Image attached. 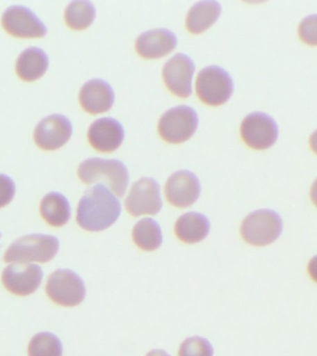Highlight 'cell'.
<instances>
[{
    "label": "cell",
    "instance_id": "7a4b0ae2",
    "mask_svg": "<svg viewBox=\"0 0 317 356\" xmlns=\"http://www.w3.org/2000/svg\"><path fill=\"white\" fill-rule=\"evenodd\" d=\"M77 175L81 182L86 185L97 182L106 184L118 197L124 196L129 182L127 166L115 159H88L78 166Z\"/></svg>",
    "mask_w": 317,
    "mask_h": 356
},
{
    "label": "cell",
    "instance_id": "8fae6325",
    "mask_svg": "<svg viewBox=\"0 0 317 356\" xmlns=\"http://www.w3.org/2000/svg\"><path fill=\"white\" fill-rule=\"evenodd\" d=\"M43 280L41 267L35 264H10L3 270V286L16 296H29L38 291Z\"/></svg>",
    "mask_w": 317,
    "mask_h": 356
},
{
    "label": "cell",
    "instance_id": "ac0fdd59",
    "mask_svg": "<svg viewBox=\"0 0 317 356\" xmlns=\"http://www.w3.org/2000/svg\"><path fill=\"white\" fill-rule=\"evenodd\" d=\"M49 68V58L43 49L29 47L17 58V76L24 82H35L40 79Z\"/></svg>",
    "mask_w": 317,
    "mask_h": 356
},
{
    "label": "cell",
    "instance_id": "cb8c5ba5",
    "mask_svg": "<svg viewBox=\"0 0 317 356\" xmlns=\"http://www.w3.org/2000/svg\"><path fill=\"white\" fill-rule=\"evenodd\" d=\"M28 356H63V344L54 334L38 333L28 345Z\"/></svg>",
    "mask_w": 317,
    "mask_h": 356
},
{
    "label": "cell",
    "instance_id": "484cf974",
    "mask_svg": "<svg viewBox=\"0 0 317 356\" xmlns=\"http://www.w3.org/2000/svg\"><path fill=\"white\" fill-rule=\"evenodd\" d=\"M300 41L311 47H317V14L305 17L298 27Z\"/></svg>",
    "mask_w": 317,
    "mask_h": 356
},
{
    "label": "cell",
    "instance_id": "2e32d148",
    "mask_svg": "<svg viewBox=\"0 0 317 356\" xmlns=\"http://www.w3.org/2000/svg\"><path fill=\"white\" fill-rule=\"evenodd\" d=\"M177 35L165 28H158L142 33L136 38V51L141 58H163L177 47Z\"/></svg>",
    "mask_w": 317,
    "mask_h": 356
},
{
    "label": "cell",
    "instance_id": "6da1fadb",
    "mask_svg": "<svg viewBox=\"0 0 317 356\" xmlns=\"http://www.w3.org/2000/svg\"><path fill=\"white\" fill-rule=\"evenodd\" d=\"M121 204L103 184L88 188L77 207L78 225L89 232H99L111 227L119 218Z\"/></svg>",
    "mask_w": 317,
    "mask_h": 356
},
{
    "label": "cell",
    "instance_id": "277c9868",
    "mask_svg": "<svg viewBox=\"0 0 317 356\" xmlns=\"http://www.w3.org/2000/svg\"><path fill=\"white\" fill-rule=\"evenodd\" d=\"M283 221L279 214L268 209L250 213L242 222L241 234L246 243L263 247L274 243L282 233Z\"/></svg>",
    "mask_w": 317,
    "mask_h": 356
},
{
    "label": "cell",
    "instance_id": "7c38bea8",
    "mask_svg": "<svg viewBox=\"0 0 317 356\" xmlns=\"http://www.w3.org/2000/svg\"><path fill=\"white\" fill-rule=\"evenodd\" d=\"M72 133V122L66 116L52 114L36 125L33 141L39 149L53 152L63 147L69 141Z\"/></svg>",
    "mask_w": 317,
    "mask_h": 356
},
{
    "label": "cell",
    "instance_id": "ba28073f",
    "mask_svg": "<svg viewBox=\"0 0 317 356\" xmlns=\"http://www.w3.org/2000/svg\"><path fill=\"white\" fill-rule=\"evenodd\" d=\"M239 130L244 143L256 150L269 149L278 138L277 122L268 114L261 111H255L245 117Z\"/></svg>",
    "mask_w": 317,
    "mask_h": 356
},
{
    "label": "cell",
    "instance_id": "d6986e66",
    "mask_svg": "<svg viewBox=\"0 0 317 356\" xmlns=\"http://www.w3.org/2000/svg\"><path fill=\"white\" fill-rule=\"evenodd\" d=\"M210 225L204 214L190 211L181 216L175 222V236L184 243H199L208 236Z\"/></svg>",
    "mask_w": 317,
    "mask_h": 356
},
{
    "label": "cell",
    "instance_id": "603a6c76",
    "mask_svg": "<svg viewBox=\"0 0 317 356\" xmlns=\"http://www.w3.org/2000/svg\"><path fill=\"white\" fill-rule=\"evenodd\" d=\"M96 17V8L88 0H75L64 11V21L70 29L85 30L90 26Z\"/></svg>",
    "mask_w": 317,
    "mask_h": 356
},
{
    "label": "cell",
    "instance_id": "5bb4252c",
    "mask_svg": "<svg viewBox=\"0 0 317 356\" xmlns=\"http://www.w3.org/2000/svg\"><path fill=\"white\" fill-rule=\"evenodd\" d=\"M195 72L193 60L178 53L164 63L163 78L167 88L175 96L186 99L191 95V82Z\"/></svg>",
    "mask_w": 317,
    "mask_h": 356
},
{
    "label": "cell",
    "instance_id": "4fadbf2b",
    "mask_svg": "<svg viewBox=\"0 0 317 356\" xmlns=\"http://www.w3.org/2000/svg\"><path fill=\"white\" fill-rule=\"evenodd\" d=\"M199 178L188 170H180L171 175L164 186V195L170 204L188 208L194 204L200 194Z\"/></svg>",
    "mask_w": 317,
    "mask_h": 356
},
{
    "label": "cell",
    "instance_id": "52a82bcc",
    "mask_svg": "<svg viewBox=\"0 0 317 356\" xmlns=\"http://www.w3.org/2000/svg\"><path fill=\"white\" fill-rule=\"evenodd\" d=\"M47 296L56 305L63 307L79 305L86 297V286L76 273L69 269H58L47 278Z\"/></svg>",
    "mask_w": 317,
    "mask_h": 356
},
{
    "label": "cell",
    "instance_id": "8992f818",
    "mask_svg": "<svg viewBox=\"0 0 317 356\" xmlns=\"http://www.w3.org/2000/svg\"><path fill=\"white\" fill-rule=\"evenodd\" d=\"M197 122L199 117L194 108L177 106L165 111L158 120V136L167 143H183L193 136Z\"/></svg>",
    "mask_w": 317,
    "mask_h": 356
},
{
    "label": "cell",
    "instance_id": "f1b7e54d",
    "mask_svg": "<svg viewBox=\"0 0 317 356\" xmlns=\"http://www.w3.org/2000/svg\"><path fill=\"white\" fill-rule=\"evenodd\" d=\"M309 146H310L311 152L317 155V129L311 134L310 138H309Z\"/></svg>",
    "mask_w": 317,
    "mask_h": 356
},
{
    "label": "cell",
    "instance_id": "ffe728a7",
    "mask_svg": "<svg viewBox=\"0 0 317 356\" xmlns=\"http://www.w3.org/2000/svg\"><path fill=\"white\" fill-rule=\"evenodd\" d=\"M221 11L222 6L216 0L197 2L186 14V30L193 35L205 32L219 18Z\"/></svg>",
    "mask_w": 317,
    "mask_h": 356
},
{
    "label": "cell",
    "instance_id": "f546056e",
    "mask_svg": "<svg viewBox=\"0 0 317 356\" xmlns=\"http://www.w3.org/2000/svg\"><path fill=\"white\" fill-rule=\"evenodd\" d=\"M310 197L311 202L317 208V178L314 181L313 185L311 186Z\"/></svg>",
    "mask_w": 317,
    "mask_h": 356
},
{
    "label": "cell",
    "instance_id": "83f0119b",
    "mask_svg": "<svg viewBox=\"0 0 317 356\" xmlns=\"http://www.w3.org/2000/svg\"><path fill=\"white\" fill-rule=\"evenodd\" d=\"M307 271L311 280L317 284V255L314 256L309 261Z\"/></svg>",
    "mask_w": 317,
    "mask_h": 356
},
{
    "label": "cell",
    "instance_id": "9a60e30c",
    "mask_svg": "<svg viewBox=\"0 0 317 356\" xmlns=\"http://www.w3.org/2000/svg\"><path fill=\"white\" fill-rule=\"evenodd\" d=\"M124 138V127L111 117L97 119L88 128L89 144L97 152H113L121 146Z\"/></svg>",
    "mask_w": 317,
    "mask_h": 356
},
{
    "label": "cell",
    "instance_id": "1f68e13d",
    "mask_svg": "<svg viewBox=\"0 0 317 356\" xmlns=\"http://www.w3.org/2000/svg\"><path fill=\"white\" fill-rule=\"evenodd\" d=\"M0 236H1V235H0Z\"/></svg>",
    "mask_w": 317,
    "mask_h": 356
},
{
    "label": "cell",
    "instance_id": "44dd1931",
    "mask_svg": "<svg viewBox=\"0 0 317 356\" xmlns=\"http://www.w3.org/2000/svg\"><path fill=\"white\" fill-rule=\"evenodd\" d=\"M40 214L44 221L52 227L65 225L71 217L68 200L58 192H50L41 200Z\"/></svg>",
    "mask_w": 317,
    "mask_h": 356
},
{
    "label": "cell",
    "instance_id": "4dcf8cb0",
    "mask_svg": "<svg viewBox=\"0 0 317 356\" xmlns=\"http://www.w3.org/2000/svg\"><path fill=\"white\" fill-rule=\"evenodd\" d=\"M146 356H170L168 353L163 350H152Z\"/></svg>",
    "mask_w": 317,
    "mask_h": 356
},
{
    "label": "cell",
    "instance_id": "5b68a950",
    "mask_svg": "<svg viewBox=\"0 0 317 356\" xmlns=\"http://www.w3.org/2000/svg\"><path fill=\"white\" fill-rule=\"evenodd\" d=\"M195 88L200 102L216 107L229 99L233 92V80L222 67L211 65L200 70Z\"/></svg>",
    "mask_w": 317,
    "mask_h": 356
},
{
    "label": "cell",
    "instance_id": "30bf717a",
    "mask_svg": "<svg viewBox=\"0 0 317 356\" xmlns=\"http://www.w3.org/2000/svg\"><path fill=\"white\" fill-rule=\"evenodd\" d=\"M5 32L13 38L22 39L42 38L47 35L46 25L29 8L11 6L1 17Z\"/></svg>",
    "mask_w": 317,
    "mask_h": 356
},
{
    "label": "cell",
    "instance_id": "3957f363",
    "mask_svg": "<svg viewBox=\"0 0 317 356\" xmlns=\"http://www.w3.org/2000/svg\"><path fill=\"white\" fill-rule=\"evenodd\" d=\"M60 241L54 236L32 234L22 236L6 250L4 261L8 264H46L57 255Z\"/></svg>",
    "mask_w": 317,
    "mask_h": 356
},
{
    "label": "cell",
    "instance_id": "7402d4cb",
    "mask_svg": "<svg viewBox=\"0 0 317 356\" xmlns=\"http://www.w3.org/2000/svg\"><path fill=\"white\" fill-rule=\"evenodd\" d=\"M133 243L145 252H153L163 243V233L158 222L152 218H144L135 225L132 231Z\"/></svg>",
    "mask_w": 317,
    "mask_h": 356
},
{
    "label": "cell",
    "instance_id": "d4e9b609",
    "mask_svg": "<svg viewBox=\"0 0 317 356\" xmlns=\"http://www.w3.org/2000/svg\"><path fill=\"white\" fill-rule=\"evenodd\" d=\"M178 356H213V348L208 339L190 337L181 343Z\"/></svg>",
    "mask_w": 317,
    "mask_h": 356
},
{
    "label": "cell",
    "instance_id": "9c48e42d",
    "mask_svg": "<svg viewBox=\"0 0 317 356\" xmlns=\"http://www.w3.org/2000/svg\"><path fill=\"white\" fill-rule=\"evenodd\" d=\"M132 216H155L163 207L160 186L150 177H143L133 184L124 202Z\"/></svg>",
    "mask_w": 317,
    "mask_h": 356
},
{
    "label": "cell",
    "instance_id": "4316f807",
    "mask_svg": "<svg viewBox=\"0 0 317 356\" xmlns=\"http://www.w3.org/2000/svg\"><path fill=\"white\" fill-rule=\"evenodd\" d=\"M15 184L8 175L0 174V209L10 204L15 196Z\"/></svg>",
    "mask_w": 317,
    "mask_h": 356
},
{
    "label": "cell",
    "instance_id": "e0dca14e",
    "mask_svg": "<svg viewBox=\"0 0 317 356\" xmlns=\"http://www.w3.org/2000/svg\"><path fill=\"white\" fill-rule=\"evenodd\" d=\"M114 92L105 80L92 79L82 86L79 92V103L83 110L90 114L105 113L113 107Z\"/></svg>",
    "mask_w": 317,
    "mask_h": 356
}]
</instances>
